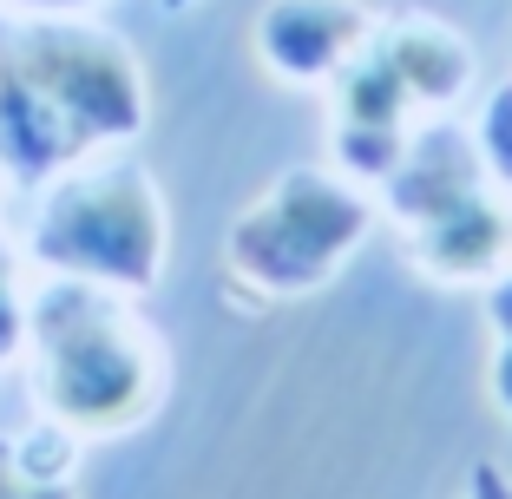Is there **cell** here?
Listing matches in <instances>:
<instances>
[{
	"mask_svg": "<svg viewBox=\"0 0 512 499\" xmlns=\"http://www.w3.org/2000/svg\"><path fill=\"white\" fill-rule=\"evenodd\" d=\"M145 132V73L106 27L33 20L0 40V171L20 184L60 178L79 158Z\"/></svg>",
	"mask_w": 512,
	"mask_h": 499,
	"instance_id": "1",
	"label": "cell"
},
{
	"mask_svg": "<svg viewBox=\"0 0 512 499\" xmlns=\"http://www.w3.org/2000/svg\"><path fill=\"white\" fill-rule=\"evenodd\" d=\"M27 375L46 421L79 440L138 434L171 394L165 335L132 289L46 276L27 296Z\"/></svg>",
	"mask_w": 512,
	"mask_h": 499,
	"instance_id": "2",
	"label": "cell"
},
{
	"mask_svg": "<svg viewBox=\"0 0 512 499\" xmlns=\"http://www.w3.org/2000/svg\"><path fill=\"white\" fill-rule=\"evenodd\" d=\"M27 250L46 276H79L106 289H151L165 276L171 224L158 178L132 158H79L40 184Z\"/></svg>",
	"mask_w": 512,
	"mask_h": 499,
	"instance_id": "3",
	"label": "cell"
},
{
	"mask_svg": "<svg viewBox=\"0 0 512 499\" xmlns=\"http://www.w3.org/2000/svg\"><path fill=\"white\" fill-rule=\"evenodd\" d=\"M388 211L401 224L407 263L434 283H493L512 263V211L493 197L480 145L453 125H427L407 138L388 171Z\"/></svg>",
	"mask_w": 512,
	"mask_h": 499,
	"instance_id": "4",
	"label": "cell"
},
{
	"mask_svg": "<svg viewBox=\"0 0 512 499\" xmlns=\"http://www.w3.org/2000/svg\"><path fill=\"white\" fill-rule=\"evenodd\" d=\"M368 230H375V204L348 171L296 165L230 224L224 263L243 289L296 303L342 276V263L362 250Z\"/></svg>",
	"mask_w": 512,
	"mask_h": 499,
	"instance_id": "5",
	"label": "cell"
},
{
	"mask_svg": "<svg viewBox=\"0 0 512 499\" xmlns=\"http://www.w3.org/2000/svg\"><path fill=\"white\" fill-rule=\"evenodd\" d=\"M375 20L355 0H270L256 20V60L289 86H329L368 46Z\"/></svg>",
	"mask_w": 512,
	"mask_h": 499,
	"instance_id": "6",
	"label": "cell"
},
{
	"mask_svg": "<svg viewBox=\"0 0 512 499\" xmlns=\"http://www.w3.org/2000/svg\"><path fill=\"white\" fill-rule=\"evenodd\" d=\"M368 46H375L381 66L401 79V92L414 106H453V99L473 86V46L460 40L447 20L407 14V20H394V27H375Z\"/></svg>",
	"mask_w": 512,
	"mask_h": 499,
	"instance_id": "7",
	"label": "cell"
},
{
	"mask_svg": "<svg viewBox=\"0 0 512 499\" xmlns=\"http://www.w3.org/2000/svg\"><path fill=\"white\" fill-rule=\"evenodd\" d=\"M480 165H486V178H499V184H512V79L486 99V112H480Z\"/></svg>",
	"mask_w": 512,
	"mask_h": 499,
	"instance_id": "8",
	"label": "cell"
},
{
	"mask_svg": "<svg viewBox=\"0 0 512 499\" xmlns=\"http://www.w3.org/2000/svg\"><path fill=\"white\" fill-rule=\"evenodd\" d=\"M0 499H79L73 480H40V473L20 467L14 440H0Z\"/></svg>",
	"mask_w": 512,
	"mask_h": 499,
	"instance_id": "9",
	"label": "cell"
},
{
	"mask_svg": "<svg viewBox=\"0 0 512 499\" xmlns=\"http://www.w3.org/2000/svg\"><path fill=\"white\" fill-rule=\"evenodd\" d=\"M20 342H27V296L14 289V263H7V243H0V362H14Z\"/></svg>",
	"mask_w": 512,
	"mask_h": 499,
	"instance_id": "10",
	"label": "cell"
},
{
	"mask_svg": "<svg viewBox=\"0 0 512 499\" xmlns=\"http://www.w3.org/2000/svg\"><path fill=\"white\" fill-rule=\"evenodd\" d=\"M486 388H493L499 414L512 421V335H499V348H493V368H486Z\"/></svg>",
	"mask_w": 512,
	"mask_h": 499,
	"instance_id": "11",
	"label": "cell"
},
{
	"mask_svg": "<svg viewBox=\"0 0 512 499\" xmlns=\"http://www.w3.org/2000/svg\"><path fill=\"white\" fill-rule=\"evenodd\" d=\"M467 499H512L506 467H499V460H473V473H467Z\"/></svg>",
	"mask_w": 512,
	"mask_h": 499,
	"instance_id": "12",
	"label": "cell"
},
{
	"mask_svg": "<svg viewBox=\"0 0 512 499\" xmlns=\"http://www.w3.org/2000/svg\"><path fill=\"white\" fill-rule=\"evenodd\" d=\"M486 322H493L499 335H512V263L486 283Z\"/></svg>",
	"mask_w": 512,
	"mask_h": 499,
	"instance_id": "13",
	"label": "cell"
},
{
	"mask_svg": "<svg viewBox=\"0 0 512 499\" xmlns=\"http://www.w3.org/2000/svg\"><path fill=\"white\" fill-rule=\"evenodd\" d=\"M7 7H27V14H73V7H92V0H7Z\"/></svg>",
	"mask_w": 512,
	"mask_h": 499,
	"instance_id": "14",
	"label": "cell"
},
{
	"mask_svg": "<svg viewBox=\"0 0 512 499\" xmlns=\"http://www.w3.org/2000/svg\"><path fill=\"white\" fill-rule=\"evenodd\" d=\"M165 7H171V14H184V7H191V0H165Z\"/></svg>",
	"mask_w": 512,
	"mask_h": 499,
	"instance_id": "15",
	"label": "cell"
}]
</instances>
